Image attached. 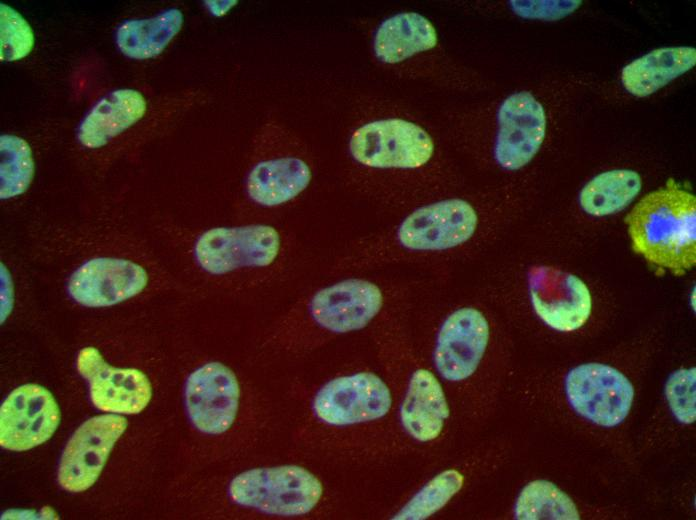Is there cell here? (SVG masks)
<instances>
[{"instance_id": "cell-4", "label": "cell", "mask_w": 696, "mask_h": 520, "mask_svg": "<svg viewBox=\"0 0 696 520\" xmlns=\"http://www.w3.org/2000/svg\"><path fill=\"white\" fill-rule=\"evenodd\" d=\"M323 493V484L316 475L292 463L245 469L227 486L228 499L236 507L279 517L309 514Z\"/></svg>"}, {"instance_id": "cell-7", "label": "cell", "mask_w": 696, "mask_h": 520, "mask_svg": "<svg viewBox=\"0 0 696 520\" xmlns=\"http://www.w3.org/2000/svg\"><path fill=\"white\" fill-rule=\"evenodd\" d=\"M392 405L387 384L375 373L357 372L323 384L311 402V412L321 423L345 427L384 417Z\"/></svg>"}, {"instance_id": "cell-9", "label": "cell", "mask_w": 696, "mask_h": 520, "mask_svg": "<svg viewBox=\"0 0 696 520\" xmlns=\"http://www.w3.org/2000/svg\"><path fill=\"white\" fill-rule=\"evenodd\" d=\"M127 424L125 417L115 413L97 415L83 422L62 452L57 472L60 486L74 493L90 488Z\"/></svg>"}, {"instance_id": "cell-16", "label": "cell", "mask_w": 696, "mask_h": 520, "mask_svg": "<svg viewBox=\"0 0 696 520\" xmlns=\"http://www.w3.org/2000/svg\"><path fill=\"white\" fill-rule=\"evenodd\" d=\"M149 280L147 271L126 259L94 258L78 267L68 280L70 297L86 307H107L139 294Z\"/></svg>"}, {"instance_id": "cell-17", "label": "cell", "mask_w": 696, "mask_h": 520, "mask_svg": "<svg viewBox=\"0 0 696 520\" xmlns=\"http://www.w3.org/2000/svg\"><path fill=\"white\" fill-rule=\"evenodd\" d=\"M311 179V168L304 160L280 156L253 165L246 177L245 190L254 204L273 208L299 196Z\"/></svg>"}, {"instance_id": "cell-12", "label": "cell", "mask_w": 696, "mask_h": 520, "mask_svg": "<svg viewBox=\"0 0 696 520\" xmlns=\"http://www.w3.org/2000/svg\"><path fill=\"white\" fill-rule=\"evenodd\" d=\"M529 294L538 317L556 331L577 330L590 317V291L572 273L551 266L534 267L529 273Z\"/></svg>"}, {"instance_id": "cell-18", "label": "cell", "mask_w": 696, "mask_h": 520, "mask_svg": "<svg viewBox=\"0 0 696 520\" xmlns=\"http://www.w3.org/2000/svg\"><path fill=\"white\" fill-rule=\"evenodd\" d=\"M450 415L443 388L429 370H416L400 406V421L405 431L419 442L436 439Z\"/></svg>"}, {"instance_id": "cell-30", "label": "cell", "mask_w": 696, "mask_h": 520, "mask_svg": "<svg viewBox=\"0 0 696 520\" xmlns=\"http://www.w3.org/2000/svg\"><path fill=\"white\" fill-rule=\"evenodd\" d=\"M236 3L237 1H205L207 8L215 16L226 14Z\"/></svg>"}, {"instance_id": "cell-25", "label": "cell", "mask_w": 696, "mask_h": 520, "mask_svg": "<svg viewBox=\"0 0 696 520\" xmlns=\"http://www.w3.org/2000/svg\"><path fill=\"white\" fill-rule=\"evenodd\" d=\"M0 197L9 199L23 194L34 176V161L29 144L16 135L0 137Z\"/></svg>"}, {"instance_id": "cell-23", "label": "cell", "mask_w": 696, "mask_h": 520, "mask_svg": "<svg viewBox=\"0 0 696 520\" xmlns=\"http://www.w3.org/2000/svg\"><path fill=\"white\" fill-rule=\"evenodd\" d=\"M641 187V177L634 170L605 171L584 185L579 193V204L589 215H611L627 207L639 194Z\"/></svg>"}, {"instance_id": "cell-26", "label": "cell", "mask_w": 696, "mask_h": 520, "mask_svg": "<svg viewBox=\"0 0 696 520\" xmlns=\"http://www.w3.org/2000/svg\"><path fill=\"white\" fill-rule=\"evenodd\" d=\"M464 476L456 469H447L429 480L393 516L396 520H423L442 509L459 492Z\"/></svg>"}, {"instance_id": "cell-6", "label": "cell", "mask_w": 696, "mask_h": 520, "mask_svg": "<svg viewBox=\"0 0 696 520\" xmlns=\"http://www.w3.org/2000/svg\"><path fill=\"white\" fill-rule=\"evenodd\" d=\"M349 149L359 164L376 169H416L434 153L430 135L419 125L393 118L367 123L352 134Z\"/></svg>"}, {"instance_id": "cell-29", "label": "cell", "mask_w": 696, "mask_h": 520, "mask_svg": "<svg viewBox=\"0 0 696 520\" xmlns=\"http://www.w3.org/2000/svg\"><path fill=\"white\" fill-rule=\"evenodd\" d=\"M579 0L568 1H509L515 14L527 19L555 21L574 12L580 5Z\"/></svg>"}, {"instance_id": "cell-21", "label": "cell", "mask_w": 696, "mask_h": 520, "mask_svg": "<svg viewBox=\"0 0 696 520\" xmlns=\"http://www.w3.org/2000/svg\"><path fill=\"white\" fill-rule=\"evenodd\" d=\"M437 41V32L427 18L416 12H403L379 25L374 52L382 62L394 64L434 48Z\"/></svg>"}, {"instance_id": "cell-1", "label": "cell", "mask_w": 696, "mask_h": 520, "mask_svg": "<svg viewBox=\"0 0 696 520\" xmlns=\"http://www.w3.org/2000/svg\"><path fill=\"white\" fill-rule=\"evenodd\" d=\"M191 253L202 272L229 278L244 293L292 283L305 266L301 244L264 223L210 228L196 237Z\"/></svg>"}, {"instance_id": "cell-13", "label": "cell", "mask_w": 696, "mask_h": 520, "mask_svg": "<svg viewBox=\"0 0 696 520\" xmlns=\"http://www.w3.org/2000/svg\"><path fill=\"white\" fill-rule=\"evenodd\" d=\"M76 366L88 382L92 404L101 411L138 414L151 400V383L143 372L135 368L112 367L95 347L81 349Z\"/></svg>"}, {"instance_id": "cell-15", "label": "cell", "mask_w": 696, "mask_h": 520, "mask_svg": "<svg viewBox=\"0 0 696 520\" xmlns=\"http://www.w3.org/2000/svg\"><path fill=\"white\" fill-rule=\"evenodd\" d=\"M489 324L477 309L463 307L452 312L442 323L433 352L437 372L448 381L469 378L486 351Z\"/></svg>"}, {"instance_id": "cell-22", "label": "cell", "mask_w": 696, "mask_h": 520, "mask_svg": "<svg viewBox=\"0 0 696 520\" xmlns=\"http://www.w3.org/2000/svg\"><path fill=\"white\" fill-rule=\"evenodd\" d=\"M184 17L170 8L154 17L122 22L116 30L118 49L127 57L144 60L161 54L181 30Z\"/></svg>"}, {"instance_id": "cell-14", "label": "cell", "mask_w": 696, "mask_h": 520, "mask_svg": "<svg viewBox=\"0 0 696 520\" xmlns=\"http://www.w3.org/2000/svg\"><path fill=\"white\" fill-rule=\"evenodd\" d=\"M497 121L496 162L510 171L524 167L545 138L547 121L542 104L530 92H516L500 105Z\"/></svg>"}, {"instance_id": "cell-27", "label": "cell", "mask_w": 696, "mask_h": 520, "mask_svg": "<svg viewBox=\"0 0 696 520\" xmlns=\"http://www.w3.org/2000/svg\"><path fill=\"white\" fill-rule=\"evenodd\" d=\"M34 46L33 31L24 17L5 3L0 4V59L12 62L26 57Z\"/></svg>"}, {"instance_id": "cell-3", "label": "cell", "mask_w": 696, "mask_h": 520, "mask_svg": "<svg viewBox=\"0 0 696 520\" xmlns=\"http://www.w3.org/2000/svg\"><path fill=\"white\" fill-rule=\"evenodd\" d=\"M634 251L682 275L696 263V198L667 182L645 195L626 216Z\"/></svg>"}, {"instance_id": "cell-5", "label": "cell", "mask_w": 696, "mask_h": 520, "mask_svg": "<svg viewBox=\"0 0 696 520\" xmlns=\"http://www.w3.org/2000/svg\"><path fill=\"white\" fill-rule=\"evenodd\" d=\"M184 404L191 425L200 433L218 436L230 431L242 412L254 413L252 395L243 390L236 372L218 361L207 362L186 379Z\"/></svg>"}, {"instance_id": "cell-8", "label": "cell", "mask_w": 696, "mask_h": 520, "mask_svg": "<svg viewBox=\"0 0 696 520\" xmlns=\"http://www.w3.org/2000/svg\"><path fill=\"white\" fill-rule=\"evenodd\" d=\"M565 393L577 414L608 428L624 421L634 399L629 379L602 363H585L571 369L565 377Z\"/></svg>"}, {"instance_id": "cell-2", "label": "cell", "mask_w": 696, "mask_h": 520, "mask_svg": "<svg viewBox=\"0 0 696 520\" xmlns=\"http://www.w3.org/2000/svg\"><path fill=\"white\" fill-rule=\"evenodd\" d=\"M383 304V291L371 280L351 277L336 281L296 301L274 324L263 346L297 354L316 333L345 334L365 328Z\"/></svg>"}, {"instance_id": "cell-24", "label": "cell", "mask_w": 696, "mask_h": 520, "mask_svg": "<svg viewBox=\"0 0 696 520\" xmlns=\"http://www.w3.org/2000/svg\"><path fill=\"white\" fill-rule=\"evenodd\" d=\"M514 516L520 520H577L580 513L572 499L555 484L535 480L524 486L519 493Z\"/></svg>"}, {"instance_id": "cell-28", "label": "cell", "mask_w": 696, "mask_h": 520, "mask_svg": "<svg viewBox=\"0 0 696 520\" xmlns=\"http://www.w3.org/2000/svg\"><path fill=\"white\" fill-rule=\"evenodd\" d=\"M665 396L677 421L691 424L696 419V369L674 371L667 379Z\"/></svg>"}, {"instance_id": "cell-11", "label": "cell", "mask_w": 696, "mask_h": 520, "mask_svg": "<svg viewBox=\"0 0 696 520\" xmlns=\"http://www.w3.org/2000/svg\"><path fill=\"white\" fill-rule=\"evenodd\" d=\"M60 423V409L49 390L37 384L14 389L0 408V444L26 451L49 440Z\"/></svg>"}, {"instance_id": "cell-19", "label": "cell", "mask_w": 696, "mask_h": 520, "mask_svg": "<svg viewBox=\"0 0 696 520\" xmlns=\"http://www.w3.org/2000/svg\"><path fill=\"white\" fill-rule=\"evenodd\" d=\"M144 96L134 89H118L99 99L79 124L78 141L99 148L139 121L146 112Z\"/></svg>"}, {"instance_id": "cell-10", "label": "cell", "mask_w": 696, "mask_h": 520, "mask_svg": "<svg viewBox=\"0 0 696 520\" xmlns=\"http://www.w3.org/2000/svg\"><path fill=\"white\" fill-rule=\"evenodd\" d=\"M477 225V213L469 202L446 199L409 214L399 225L396 239L409 251H444L467 242Z\"/></svg>"}, {"instance_id": "cell-20", "label": "cell", "mask_w": 696, "mask_h": 520, "mask_svg": "<svg viewBox=\"0 0 696 520\" xmlns=\"http://www.w3.org/2000/svg\"><path fill=\"white\" fill-rule=\"evenodd\" d=\"M695 64L694 47L658 48L624 66L621 82L630 94L646 97L692 69Z\"/></svg>"}]
</instances>
